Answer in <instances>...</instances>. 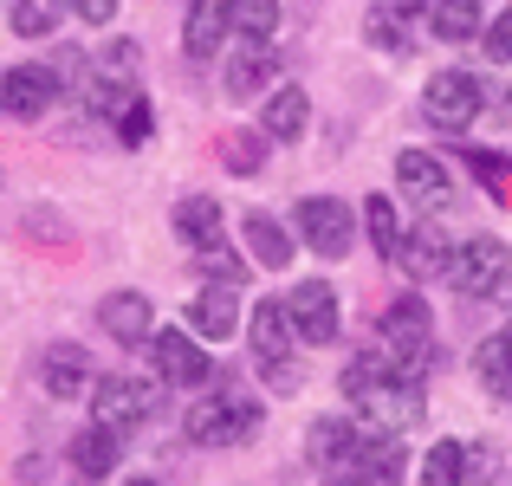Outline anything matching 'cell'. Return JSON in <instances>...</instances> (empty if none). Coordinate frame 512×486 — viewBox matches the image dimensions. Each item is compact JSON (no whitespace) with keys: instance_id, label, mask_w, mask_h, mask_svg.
Segmentation results:
<instances>
[{"instance_id":"cell-1","label":"cell","mask_w":512,"mask_h":486,"mask_svg":"<svg viewBox=\"0 0 512 486\" xmlns=\"http://www.w3.org/2000/svg\"><path fill=\"white\" fill-rule=\"evenodd\" d=\"M260 428H266V402L247 396V389H234V383H221V376H214V389H201L182 415V435L195 441V448H240V441H253Z\"/></svg>"},{"instance_id":"cell-2","label":"cell","mask_w":512,"mask_h":486,"mask_svg":"<svg viewBox=\"0 0 512 486\" xmlns=\"http://www.w3.org/2000/svg\"><path fill=\"white\" fill-rule=\"evenodd\" d=\"M376 350H383V370L389 376H409L422 383L428 370V350H435V312H428L422 292H396L376 318Z\"/></svg>"},{"instance_id":"cell-3","label":"cell","mask_w":512,"mask_h":486,"mask_svg":"<svg viewBox=\"0 0 512 486\" xmlns=\"http://www.w3.org/2000/svg\"><path fill=\"white\" fill-rule=\"evenodd\" d=\"M480 117H487V85H480L474 72H461V65L428 72V85H422V124L428 130H441V137H467Z\"/></svg>"},{"instance_id":"cell-4","label":"cell","mask_w":512,"mask_h":486,"mask_svg":"<svg viewBox=\"0 0 512 486\" xmlns=\"http://www.w3.org/2000/svg\"><path fill=\"white\" fill-rule=\"evenodd\" d=\"M143 350H150V370H156L163 389H195V396L214 389V357L188 324H156V337Z\"/></svg>"},{"instance_id":"cell-5","label":"cell","mask_w":512,"mask_h":486,"mask_svg":"<svg viewBox=\"0 0 512 486\" xmlns=\"http://www.w3.org/2000/svg\"><path fill=\"white\" fill-rule=\"evenodd\" d=\"M506 279H512V247L500 234H467L461 247H454L448 286L461 292V299H500Z\"/></svg>"},{"instance_id":"cell-6","label":"cell","mask_w":512,"mask_h":486,"mask_svg":"<svg viewBox=\"0 0 512 486\" xmlns=\"http://www.w3.org/2000/svg\"><path fill=\"white\" fill-rule=\"evenodd\" d=\"M292 234H299V247H312L318 260H350V247H357V214H350V201H338V195H299Z\"/></svg>"},{"instance_id":"cell-7","label":"cell","mask_w":512,"mask_h":486,"mask_svg":"<svg viewBox=\"0 0 512 486\" xmlns=\"http://www.w3.org/2000/svg\"><path fill=\"white\" fill-rule=\"evenodd\" d=\"M350 415H357L363 428H376V435H409V428L428 415V396H422V383H409V376H376L363 396H350Z\"/></svg>"},{"instance_id":"cell-8","label":"cell","mask_w":512,"mask_h":486,"mask_svg":"<svg viewBox=\"0 0 512 486\" xmlns=\"http://www.w3.org/2000/svg\"><path fill=\"white\" fill-rule=\"evenodd\" d=\"M163 409V383H143V376H98L91 383V422L117 428V435H130V428H143L150 415Z\"/></svg>"},{"instance_id":"cell-9","label":"cell","mask_w":512,"mask_h":486,"mask_svg":"<svg viewBox=\"0 0 512 486\" xmlns=\"http://www.w3.org/2000/svg\"><path fill=\"white\" fill-rule=\"evenodd\" d=\"M286 312H292V331H299V344L325 350L344 337V305H338V286L331 279H299V286L286 292Z\"/></svg>"},{"instance_id":"cell-10","label":"cell","mask_w":512,"mask_h":486,"mask_svg":"<svg viewBox=\"0 0 512 486\" xmlns=\"http://www.w3.org/2000/svg\"><path fill=\"white\" fill-rule=\"evenodd\" d=\"M396 188L409 208H422L428 221L454 208V169L435 150H396Z\"/></svg>"},{"instance_id":"cell-11","label":"cell","mask_w":512,"mask_h":486,"mask_svg":"<svg viewBox=\"0 0 512 486\" xmlns=\"http://www.w3.org/2000/svg\"><path fill=\"white\" fill-rule=\"evenodd\" d=\"M59 104V72L52 65H7L0 72V111L13 117V124H39V117Z\"/></svg>"},{"instance_id":"cell-12","label":"cell","mask_w":512,"mask_h":486,"mask_svg":"<svg viewBox=\"0 0 512 486\" xmlns=\"http://www.w3.org/2000/svg\"><path fill=\"white\" fill-rule=\"evenodd\" d=\"M363 441H370V428H363L357 415H318V422L305 428V461L325 467V474H350Z\"/></svg>"},{"instance_id":"cell-13","label":"cell","mask_w":512,"mask_h":486,"mask_svg":"<svg viewBox=\"0 0 512 486\" xmlns=\"http://www.w3.org/2000/svg\"><path fill=\"white\" fill-rule=\"evenodd\" d=\"M98 331L111 337V344H124V350H143V344L156 337V305H150V292H137V286L104 292V299H98Z\"/></svg>"},{"instance_id":"cell-14","label":"cell","mask_w":512,"mask_h":486,"mask_svg":"<svg viewBox=\"0 0 512 486\" xmlns=\"http://www.w3.org/2000/svg\"><path fill=\"white\" fill-rule=\"evenodd\" d=\"M91 383H98V370H91V350H85V344L59 337V344L39 350V389H46L52 402H78V396H91Z\"/></svg>"},{"instance_id":"cell-15","label":"cell","mask_w":512,"mask_h":486,"mask_svg":"<svg viewBox=\"0 0 512 486\" xmlns=\"http://www.w3.org/2000/svg\"><path fill=\"white\" fill-rule=\"evenodd\" d=\"M182 324L201 337V344H227V337L247 331V318H240V286H201L195 299L182 305Z\"/></svg>"},{"instance_id":"cell-16","label":"cell","mask_w":512,"mask_h":486,"mask_svg":"<svg viewBox=\"0 0 512 486\" xmlns=\"http://www.w3.org/2000/svg\"><path fill=\"white\" fill-rule=\"evenodd\" d=\"M240 253H247L253 266H266V273H286L292 253H299V234H292L279 214L247 208V214H240Z\"/></svg>"},{"instance_id":"cell-17","label":"cell","mask_w":512,"mask_h":486,"mask_svg":"<svg viewBox=\"0 0 512 486\" xmlns=\"http://www.w3.org/2000/svg\"><path fill=\"white\" fill-rule=\"evenodd\" d=\"M65 467H72L85 486L111 480L117 467H124V435H117V428H104V422H85L72 441H65Z\"/></svg>"},{"instance_id":"cell-18","label":"cell","mask_w":512,"mask_h":486,"mask_svg":"<svg viewBox=\"0 0 512 486\" xmlns=\"http://www.w3.org/2000/svg\"><path fill=\"white\" fill-rule=\"evenodd\" d=\"M247 344H253V363H286V357H299V331H292L286 299H253L247 305Z\"/></svg>"},{"instance_id":"cell-19","label":"cell","mask_w":512,"mask_h":486,"mask_svg":"<svg viewBox=\"0 0 512 486\" xmlns=\"http://www.w3.org/2000/svg\"><path fill=\"white\" fill-rule=\"evenodd\" d=\"M273 72H279L273 39H240V52L227 59V72H221V91L234 104H247V98H260V91H273Z\"/></svg>"},{"instance_id":"cell-20","label":"cell","mask_w":512,"mask_h":486,"mask_svg":"<svg viewBox=\"0 0 512 486\" xmlns=\"http://www.w3.org/2000/svg\"><path fill=\"white\" fill-rule=\"evenodd\" d=\"M448 260H454V240H448V227H435V221H422V227H409L402 234V253H396V266H402V279H448Z\"/></svg>"},{"instance_id":"cell-21","label":"cell","mask_w":512,"mask_h":486,"mask_svg":"<svg viewBox=\"0 0 512 486\" xmlns=\"http://www.w3.org/2000/svg\"><path fill=\"white\" fill-rule=\"evenodd\" d=\"M409 467H415L409 435H376V428H370V441H363L350 480H357V486H402V480H409Z\"/></svg>"},{"instance_id":"cell-22","label":"cell","mask_w":512,"mask_h":486,"mask_svg":"<svg viewBox=\"0 0 512 486\" xmlns=\"http://www.w3.org/2000/svg\"><path fill=\"white\" fill-rule=\"evenodd\" d=\"M415 20H428V0H376V7L363 13V39H370L376 52H409Z\"/></svg>"},{"instance_id":"cell-23","label":"cell","mask_w":512,"mask_h":486,"mask_svg":"<svg viewBox=\"0 0 512 486\" xmlns=\"http://www.w3.org/2000/svg\"><path fill=\"white\" fill-rule=\"evenodd\" d=\"M305 130H312V98H305V85H273L260 104V137L266 143H299Z\"/></svg>"},{"instance_id":"cell-24","label":"cell","mask_w":512,"mask_h":486,"mask_svg":"<svg viewBox=\"0 0 512 486\" xmlns=\"http://www.w3.org/2000/svg\"><path fill=\"white\" fill-rule=\"evenodd\" d=\"M169 227H175V240H182V247H221L227 240V214H221V201L214 195H182L169 208Z\"/></svg>"},{"instance_id":"cell-25","label":"cell","mask_w":512,"mask_h":486,"mask_svg":"<svg viewBox=\"0 0 512 486\" xmlns=\"http://www.w3.org/2000/svg\"><path fill=\"white\" fill-rule=\"evenodd\" d=\"M227 33H234L227 0H188V13H182V52L188 59H214L227 46Z\"/></svg>"},{"instance_id":"cell-26","label":"cell","mask_w":512,"mask_h":486,"mask_svg":"<svg viewBox=\"0 0 512 486\" xmlns=\"http://www.w3.org/2000/svg\"><path fill=\"white\" fill-rule=\"evenodd\" d=\"M487 26V0H428V33L441 46H467Z\"/></svg>"},{"instance_id":"cell-27","label":"cell","mask_w":512,"mask_h":486,"mask_svg":"<svg viewBox=\"0 0 512 486\" xmlns=\"http://www.w3.org/2000/svg\"><path fill=\"white\" fill-rule=\"evenodd\" d=\"M474 383L493 402H512V331H493L474 344Z\"/></svg>"},{"instance_id":"cell-28","label":"cell","mask_w":512,"mask_h":486,"mask_svg":"<svg viewBox=\"0 0 512 486\" xmlns=\"http://www.w3.org/2000/svg\"><path fill=\"white\" fill-rule=\"evenodd\" d=\"M357 221H363V234H370V247H376V260H389L396 266V253H402V214H396V201L389 195H363V208H357Z\"/></svg>"},{"instance_id":"cell-29","label":"cell","mask_w":512,"mask_h":486,"mask_svg":"<svg viewBox=\"0 0 512 486\" xmlns=\"http://www.w3.org/2000/svg\"><path fill=\"white\" fill-rule=\"evenodd\" d=\"M467 461H474V441L448 435V441H435V448L415 461V467H422L415 480H422V486H467Z\"/></svg>"},{"instance_id":"cell-30","label":"cell","mask_w":512,"mask_h":486,"mask_svg":"<svg viewBox=\"0 0 512 486\" xmlns=\"http://www.w3.org/2000/svg\"><path fill=\"white\" fill-rule=\"evenodd\" d=\"M65 7H72V0H7V26L20 39H52L59 20H65Z\"/></svg>"},{"instance_id":"cell-31","label":"cell","mask_w":512,"mask_h":486,"mask_svg":"<svg viewBox=\"0 0 512 486\" xmlns=\"http://www.w3.org/2000/svg\"><path fill=\"white\" fill-rule=\"evenodd\" d=\"M214 150H221V169H227V175H260V169H266V150H273V143H266L260 130H227V137L214 143Z\"/></svg>"},{"instance_id":"cell-32","label":"cell","mask_w":512,"mask_h":486,"mask_svg":"<svg viewBox=\"0 0 512 486\" xmlns=\"http://www.w3.org/2000/svg\"><path fill=\"white\" fill-rule=\"evenodd\" d=\"M227 20L240 39H273L279 33V0H227Z\"/></svg>"},{"instance_id":"cell-33","label":"cell","mask_w":512,"mask_h":486,"mask_svg":"<svg viewBox=\"0 0 512 486\" xmlns=\"http://www.w3.org/2000/svg\"><path fill=\"white\" fill-rule=\"evenodd\" d=\"M111 130H117V143H124V150H143V143L156 137V111H150V98L137 91V98H130L124 111L111 117Z\"/></svg>"},{"instance_id":"cell-34","label":"cell","mask_w":512,"mask_h":486,"mask_svg":"<svg viewBox=\"0 0 512 486\" xmlns=\"http://www.w3.org/2000/svg\"><path fill=\"white\" fill-rule=\"evenodd\" d=\"M195 266H201V279H208V286H240V279H247V253H234L227 240H221V247H201Z\"/></svg>"},{"instance_id":"cell-35","label":"cell","mask_w":512,"mask_h":486,"mask_svg":"<svg viewBox=\"0 0 512 486\" xmlns=\"http://www.w3.org/2000/svg\"><path fill=\"white\" fill-rule=\"evenodd\" d=\"M137 65H143L137 39H111V46L98 52V78H111V85H137Z\"/></svg>"},{"instance_id":"cell-36","label":"cell","mask_w":512,"mask_h":486,"mask_svg":"<svg viewBox=\"0 0 512 486\" xmlns=\"http://www.w3.org/2000/svg\"><path fill=\"white\" fill-rule=\"evenodd\" d=\"M480 52H487L493 65H512V7L487 13V26H480Z\"/></svg>"},{"instance_id":"cell-37","label":"cell","mask_w":512,"mask_h":486,"mask_svg":"<svg viewBox=\"0 0 512 486\" xmlns=\"http://www.w3.org/2000/svg\"><path fill=\"white\" fill-rule=\"evenodd\" d=\"M467 169L480 175V188H487V195H506V182H512V162H506L500 150H467Z\"/></svg>"},{"instance_id":"cell-38","label":"cell","mask_w":512,"mask_h":486,"mask_svg":"<svg viewBox=\"0 0 512 486\" xmlns=\"http://www.w3.org/2000/svg\"><path fill=\"white\" fill-rule=\"evenodd\" d=\"M117 7H124V0H72V13H78L85 26H111Z\"/></svg>"},{"instance_id":"cell-39","label":"cell","mask_w":512,"mask_h":486,"mask_svg":"<svg viewBox=\"0 0 512 486\" xmlns=\"http://www.w3.org/2000/svg\"><path fill=\"white\" fill-rule=\"evenodd\" d=\"M493 474H500V454H493V448H480V441H474V461H467V486H487Z\"/></svg>"},{"instance_id":"cell-40","label":"cell","mask_w":512,"mask_h":486,"mask_svg":"<svg viewBox=\"0 0 512 486\" xmlns=\"http://www.w3.org/2000/svg\"><path fill=\"white\" fill-rule=\"evenodd\" d=\"M117 486H169V480H156V474H130V480H117Z\"/></svg>"},{"instance_id":"cell-41","label":"cell","mask_w":512,"mask_h":486,"mask_svg":"<svg viewBox=\"0 0 512 486\" xmlns=\"http://www.w3.org/2000/svg\"><path fill=\"white\" fill-rule=\"evenodd\" d=\"M325 486H357V480H350V474H325Z\"/></svg>"}]
</instances>
